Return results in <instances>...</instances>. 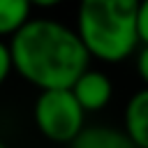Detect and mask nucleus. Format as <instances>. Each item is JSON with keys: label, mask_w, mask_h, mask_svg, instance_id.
Listing matches in <instances>:
<instances>
[{"label": "nucleus", "mask_w": 148, "mask_h": 148, "mask_svg": "<svg viewBox=\"0 0 148 148\" xmlns=\"http://www.w3.org/2000/svg\"><path fill=\"white\" fill-rule=\"evenodd\" d=\"M7 46L14 74L37 90L72 88L92 60L74 25L51 16H35Z\"/></svg>", "instance_id": "nucleus-1"}, {"label": "nucleus", "mask_w": 148, "mask_h": 148, "mask_svg": "<svg viewBox=\"0 0 148 148\" xmlns=\"http://www.w3.org/2000/svg\"><path fill=\"white\" fill-rule=\"evenodd\" d=\"M141 0H79L74 30L92 60L116 65L134 58L139 39Z\"/></svg>", "instance_id": "nucleus-2"}, {"label": "nucleus", "mask_w": 148, "mask_h": 148, "mask_svg": "<svg viewBox=\"0 0 148 148\" xmlns=\"http://www.w3.org/2000/svg\"><path fill=\"white\" fill-rule=\"evenodd\" d=\"M86 111L69 88L39 90L32 104V123L37 132L51 143H72L88 125Z\"/></svg>", "instance_id": "nucleus-3"}, {"label": "nucleus", "mask_w": 148, "mask_h": 148, "mask_svg": "<svg viewBox=\"0 0 148 148\" xmlns=\"http://www.w3.org/2000/svg\"><path fill=\"white\" fill-rule=\"evenodd\" d=\"M69 90L86 113H97V111L106 109L113 97V83H111L109 74L97 67H88L72 83Z\"/></svg>", "instance_id": "nucleus-4"}, {"label": "nucleus", "mask_w": 148, "mask_h": 148, "mask_svg": "<svg viewBox=\"0 0 148 148\" xmlns=\"http://www.w3.org/2000/svg\"><path fill=\"white\" fill-rule=\"evenodd\" d=\"M123 130L134 148H148V88L141 86L125 102Z\"/></svg>", "instance_id": "nucleus-5"}, {"label": "nucleus", "mask_w": 148, "mask_h": 148, "mask_svg": "<svg viewBox=\"0 0 148 148\" xmlns=\"http://www.w3.org/2000/svg\"><path fill=\"white\" fill-rule=\"evenodd\" d=\"M69 148H134L123 127L109 123H88Z\"/></svg>", "instance_id": "nucleus-6"}, {"label": "nucleus", "mask_w": 148, "mask_h": 148, "mask_svg": "<svg viewBox=\"0 0 148 148\" xmlns=\"http://www.w3.org/2000/svg\"><path fill=\"white\" fill-rule=\"evenodd\" d=\"M35 18L30 0H0V39L9 42Z\"/></svg>", "instance_id": "nucleus-7"}, {"label": "nucleus", "mask_w": 148, "mask_h": 148, "mask_svg": "<svg viewBox=\"0 0 148 148\" xmlns=\"http://www.w3.org/2000/svg\"><path fill=\"white\" fill-rule=\"evenodd\" d=\"M134 72L141 79L143 88H148V44H139L134 53Z\"/></svg>", "instance_id": "nucleus-8"}, {"label": "nucleus", "mask_w": 148, "mask_h": 148, "mask_svg": "<svg viewBox=\"0 0 148 148\" xmlns=\"http://www.w3.org/2000/svg\"><path fill=\"white\" fill-rule=\"evenodd\" d=\"M9 74H14V69H12V56H9V46H7V42L0 39V88L5 86V81L9 79Z\"/></svg>", "instance_id": "nucleus-9"}, {"label": "nucleus", "mask_w": 148, "mask_h": 148, "mask_svg": "<svg viewBox=\"0 0 148 148\" xmlns=\"http://www.w3.org/2000/svg\"><path fill=\"white\" fill-rule=\"evenodd\" d=\"M139 39L141 44H148V0L139 2Z\"/></svg>", "instance_id": "nucleus-10"}, {"label": "nucleus", "mask_w": 148, "mask_h": 148, "mask_svg": "<svg viewBox=\"0 0 148 148\" xmlns=\"http://www.w3.org/2000/svg\"><path fill=\"white\" fill-rule=\"evenodd\" d=\"M30 2H32L35 9H53V7L62 5L65 0H30Z\"/></svg>", "instance_id": "nucleus-11"}, {"label": "nucleus", "mask_w": 148, "mask_h": 148, "mask_svg": "<svg viewBox=\"0 0 148 148\" xmlns=\"http://www.w3.org/2000/svg\"><path fill=\"white\" fill-rule=\"evenodd\" d=\"M0 148H9V146H7V143H5L2 139H0Z\"/></svg>", "instance_id": "nucleus-12"}]
</instances>
